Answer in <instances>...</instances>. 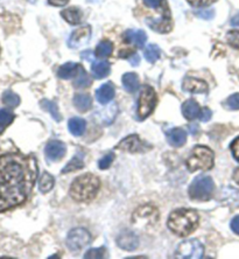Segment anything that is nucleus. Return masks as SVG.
Returning <instances> with one entry per match:
<instances>
[{"label":"nucleus","instance_id":"obj_1","mask_svg":"<svg viewBox=\"0 0 239 259\" xmlns=\"http://www.w3.org/2000/svg\"><path fill=\"white\" fill-rule=\"evenodd\" d=\"M37 166L33 158L24 159L17 154L0 157V190L33 187Z\"/></svg>","mask_w":239,"mask_h":259},{"label":"nucleus","instance_id":"obj_2","mask_svg":"<svg viewBox=\"0 0 239 259\" xmlns=\"http://www.w3.org/2000/svg\"><path fill=\"white\" fill-rule=\"evenodd\" d=\"M199 214L193 209L181 208L174 210L169 215L168 228L169 230L180 237H185L196 230L199 226Z\"/></svg>","mask_w":239,"mask_h":259},{"label":"nucleus","instance_id":"obj_3","mask_svg":"<svg viewBox=\"0 0 239 259\" xmlns=\"http://www.w3.org/2000/svg\"><path fill=\"white\" fill-rule=\"evenodd\" d=\"M100 179L93 174H83L76 178L70 186L69 195L76 202H89L97 195L100 190Z\"/></svg>","mask_w":239,"mask_h":259},{"label":"nucleus","instance_id":"obj_4","mask_svg":"<svg viewBox=\"0 0 239 259\" xmlns=\"http://www.w3.org/2000/svg\"><path fill=\"white\" fill-rule=\"evenodd\" d=\"M214 152L207 146H196L185 161L189 172L209 170L214 167Z\"/></svg>","mask_w":239,"mask_h":259},{"label":"nucleus","instance_id":"obj_5","mask_svg":"<svg viewBox=\"0 0 239 259\" xmlns=\"http://www.w3.org/2000/svg\"><path fill=\"white\" fill-rule=\"evenodd\" d=\"M215 190V184L210 177H206V175H200L192 185L189 186V196L193 200L197 201H208L211 199L214 195Z\"/></svg>","mask_w":239,"mask_h":259},{"label":"nucleus","instance_id":"obj_6","mask_svg":"<svg viewBox=\"0 0 239 259\" xmlns=\"http://www.w3.org/2000/svg\"><path fill=\"white\" fill-rule=\"evenodd\" d=\"M157 105V94L155 90L150 85H145L140 91L138 100V108H136V115L139 119L144 120L149 117Z\"/></svg>","mask_w":239,"mask_h":259},{"label":"nucleus","instance_id":"obj_7","mask_svg":"<svg viewBox=\"0 0 239 259\" xmlns=\"http://www.w3.org/2000/svg\"><path fill=\"white\" fill-rule=\"evenodd\" d=\"M28 192L29 190L26 188L0 190V212L24 203L27 199Z\"/></svg>","mask_w":239,"mask_h":259},{"label":"nucleus","instance_id":"obj_8","mask_svg":"<svg viewBox=\"0 0 239 259\" xmlns=\"http://www.w3.org/2000/svg\"><path fill=\"white\" fill-rule=\"evenodd\" d=\"M204 247L197 239H188L182 242L176 250V257L180 259H199L202 258Z\"/></svg>","mask_w":239,"mask_h":259},{"label":"nucleus","instance_id":"obj_9","mask_svg":"<svg viewBox=\"0 0 239 259\" xmlns=\"http://www.w3.org/2000/svg\"><path fill=\"white\" fill-rule=\"evenodd\" d=\"M91 241L90 232L84 228H76L67 236V246L70 251H79L85 247Z\"/></svg>","mask_w":239,"mask_h":259},{"label":"nucleus","instance_id":"obj_10","mask_svg":"<svg viewBox=\"0 0 239 259\" xmlns=\"http://www.w3.org/2000/svg\"><path fill=\"white\" fill-rule=\"evenodd\" d=\"M147 26L153 29L154 32L168 33L172 29V17H170L168 6H164L161 17L159 19H147Z\"/></svg>","mask_w":239,"mask_h":259},{"label":"nucleus","instance_id":"obj_11","mask_svg":"<svg viewBox=\"0 0 239 259\" xmlns=\"http://www.w3.org/2000/svg\"><path fill=\"white\" fill-rule=\"evenodd\" d=\"M157 221H159V211L155 209V207H152V205H144V207H140L136 209L135 212L133 214V223L139 224V223H145L147 224H155Z\"/></svg>","mask_w":239,"mask_h":259},{"label":"nucleus","instance_id":"obj_12","mask_svg":"<svg viewBox=\"0 0 239 259\" xmlns=\"http://www.w3.org/2000/svg\"><path fill=\"white\" fill-rule=\"evenodd\" d=\"M90 37L91 27L90 26H84V27L74 30L73 34H71L69 37L68 45H69V47L71 48H81L89 42Z\"/></svg>","mask_w":239,"mask_h":259},{"label":"nucleus","instance_id":"obj_13","mask_svg":"<svg viewBox=\"0 0 239 259\" xmlns=\"http://www.w3.org/2000/svg\"><path fill=\"white\" fill-rule=\"evenodd\" d=\"M66 145L60 140H52L44 148L45 157L51 161H58V160L62 159L66 155Z\"/></svg>","mask_w":239,"mask_h":259},{"label":"nucleus","instance_id":"obj_14","mask_svg":"<svg viewBox=\"0 0 239 259\" xmlns=\"http://www.w3.org/2000/svg\"><path fill=\"white\" fill-rule=\"evenodd\" d=\"M117 244L123 250L134 251L139 245V238L133 231H123L117 238Z\"/></svg>","mask_w":239,"mask_h":259},{"label":"nucleus","instance_id":"obj_15","mask_svg":"<svg viewBox=\"0 0 239 259\" xmlns=\"http://www.w3.org/2000/svg\"><path fill=\"white\" fill-rule=\"evenodd\" d=\"M182 90L190 94H204L208 91V84L202 79L195 77H185L182 83Z\"/></svg>","mask_w":239,"mask_h":259},{"label":"nucleus","instance_id":"obj_16","mask_svg":"<svg viewBox=\"0 0 239 259\" xmlns=\"http://www.w3.org/2000/svg\"><path fill=\"white\" fill-rule=\"evenodd\" d=\"M123 39L125 44H131L134 45L135 47L142 48L144 45L146 44L147 35L144 30H134V29H128L123 34Z\"/></svg>","mask_w":239,"mask_h":259},{"label":"nucleus","instance_id":"obj_17","mask_svg":"<svg viewBox=\"0 0 239 259\" xmlns=\"http://www.w3.org/2000/svg\"><path fill=\"white\" fill-rule=\"evenodd\" d=\"M167 140H168L170 146L181 147L187 142V133L180 127L172 128L167 133Z\"/></svg>","mask_w":239,"mask_h":259},{"label":"nucleus","instance_id":"obj_18","mask_svg":"<svg viewBox=\"0 0 239 259\" xmlns=\"http://www.w3.org/2000/svg\"><path fill=\"white\" fill-rule=\"evenodd\" d=\"M140 146H141V142H140L139 137L136 135H132L121 140V142L117 145V148H119V150L125 152L135 153V152H138L140 150Z\"/></svg>","mask_w":239,"mask_h":259},{"label":"nucleus","instance_id":"obj_19","mask_svg":"<svg viewBox=\"0 0 239 259\" xmlns=\"http://www.w3.org/2000/svg\"><path fill=\"white\" fill-rule=\"evenodd\" d=\"M115 87H113L112 83H105V84L101 85L100 89L96 91V98L98 103L101 104H108V103L111 102L115 97Z\"/></svg>","mask_w":239,"mask_h":259},{"label":"nucleus","instance_id":"obj_20","mask_svg":"<svg viewBox=\"0 0 239 259\" xmlns=\"http://www.w3.org/2000/svg\"><path fill=\"white\" fill-rule=\"evenodd\" d=\"M81 69H82L81 64L75 63V62H68L59 68L58 76L62 79H70L73 77H76Z\"/></svg>","mask_w":239,"mask_h":259},{"label":"nucleus","instance_id":"obj_21","mask_svg":"<svg viewBox=\"0 0 239 259\" xmlns=\"http://www.w3.org/2000/svg\"><path fill=\"white\" fill-rule=\"evenodd\" d=\"M201 109L199 103H197L195 100H188L183 103L182 105V113L185 119L188 120H194L195 118L200 116Z\"/></svg>","mask_w":239,"mask_h":259},{"label":"nucleus","instance_id":"obj_22","mask_svg":"<svg viewBox=\"0 0 239 259\" xmlns=\"http://www.w3.org/2000/svg\"><path fill=\"white\" fill-rule=\"evenodd\" d=\"M110 69H111V67H110V63L108 61H97V62H94L92 64V67H91V72H92V76L94 78L97 79H101V78H105L106 76L110 74Z\"/></svg>","mask_w":239,"mask_h":259},{"label":"nucleus","instance_id":"obj_23","mask_svg":"<svg viewBox=\"0 0 239 259\" xmlns=\"http://www.w3.org/2000/svg\"><path fill=\"white\" fill-rule=\"evenodd\" d=\"M121 82H123L124 89L127 93H135L139 89V77L135 72H126V74H124Z\"/></svg>","mask_w":239,"mask_h":259},{"label":"nucleus","instance_id":"obj_24","mask_svg":"<svg viewBox=\"0 0 239 259\" xmlns=\"http://www.w3.org/2000/svg\"><path fill=\"white\" fill-rule=\"evenodd\" d=\"M61 15H62L64 20L70 25L81 24L82 17H83L81 10L77 9V7H69V9L64 10L63 12L61 13Z\"/></svg>","mask_w":239,"mask_h":259},{"label":"nucleus","instance_id":"obj_25","mask_svg":"<svg viewBox=\"0 0 239 259\" xmlns=\"http://www.w3.org/2000/svg\"><path fill=\"white\" fill-rule=\"evenodd\" d=\"M75 108L81 112H86L92 106V100L88 94H77L74 97Z\"/></svg>","mask_w":239,"mask_h":259},{"label":"nucleus","instance_id":"obj_26","mask_svg":"<svg viewBox=\"0 0 239 259\" xmlns=\"http://www.w3.org/2000/svg\"><path fill=\"white\" fill-rule=\"evenodd\" d=\"M68 128H69L71 135L79 137L85 132L86 123L84 119H82V118L74 117V118H71L69 121H68Z\"/></svg>","mask_w":239,"mask_h":259},{"label":"nucleus","instance_id":"obj_27","mask_svg":"<svg viewBox=\"0 0 239 259\" xmlns=\"http://www.w3.org/2000/svg\"><path fill=\"white\" fill-rule=\"evenodd\" d=\"M40 105H41V109H43L44 111L51 113L52 117L54 118L56 121L62 120V116H61V113L59 111V108H58V105H56V103L52 102V101H48V100H43V101L40 102Z\"/></svg>","mask_w":239,"mask_h":259},{"label":"nucleus","instance_id":"obj_28","mask_svg":"<svg viewBox=\"0 0 239 259\" xmlns=\"http://www.w3.org/2000/svg\"><path fill=\"white\" fill-rule=\"evenodd\" d=\"M112 51H113V45L111 41L103 40L102 42L98 44L94 54H96L97 58L104 59V58H108V56L111 55Z\"/></svg>","mask_w":239,"mask_h":259},{"label":"nucleus","instance_id":"obj_29","mask_svg":"<svg viewBox=\"0 0 239 259\" xmlns=\"http://www.w3.org/2000/svg\"><path fill=\"white\" fill-rule=\"evenodd\" d=\"M54 184H55L54 178H53L49 173H43L42 177H41V179H40V181H39L40 192L43 193V194L51 192V190L54 188Z\"/></svg>","mask_w":239,"mask_h":259},{"label":"nucleus","instance_id":"obj_30","mask_svg":"<svg viewBox=\"0 0 239 259\" xmlns=\"http://www.w3.org/2000/svg\"><path fill=\"white\" fill-rule=\"evenodd\" d=\"M14 113L7 109L0 110V135L14 120Z\"/></svg>","mask_w":239,"mask_h":259},{"label":"nucleus","instance_id":"obj_31","mask_svg":"<svg viewBox=\"0 0 239 259\" xmlns=\"http://www.w3.org/2000/svg\"><path fill=\"white\" fill-rule=\"evenodd\" d=\"M144 55H145V59L149 61L150 63H154L160 59L161 51L157 45H150L149 47L145 49V52H144Z\"/></svg>","mask_w":239,"mask_h":259},{"label":"nucleus","instance_id":"obj_32","mask_svg":"<svg viewBox=\"0 0 239 259\" xmlns=\"http://www.w3.org/2000/svg\"><path fill=\"white\" fill-rule=\"evenodd\" d=\"M84 167V162H83V158L81 155H76L73 159L68 162V165L64 167L62 169V173H70V172H75V170H78Z\"/></svg>","mask_w":239,"mask_h":259},{"label":"nucleus","instance_id":"obj_33","mask_svg":"<svg viewBox=\"0 0 239 259\" xmlns=\"http://www.w3.org/2000/svg\"><path fill=\"white\" fill-rule=\"evenodd\" d=\"M91 83H92V81H91L89 75L86 74V71L82 68V69L79 70L78 75L76 76L74 81V87L77 88V89H79V88H88L91 85Z\"/></svg>","mask_w":239,"mask_h":259},{"label":"nucleus","instance_id":"obj_34","mask_svg":"<svg viewBox=\"0 0 239 259\" xmlns=\"http://www.w3.org/2000/svg\"><path fill=\"white\" fill-rule=\"evenodd\" d=\"M3 103L9 108H17L20 104V97L17 94H14L13 91L7 90L3 95Z\"/></svg>","mask_w":239,"mask_h":259},{"label":"nucleus","instance_id":"obj_35","mask_svg":"<svg viewBox=\"0 0 239 259\" xmlns=\"http://www.w3.org/2000/svg\"><path fill=\"white\" fill-rule=\"evenodd\" d=\"M226 40L231 47L239 51V30H230L226 34Z\"/></svg>","mask_w":239,"mask_h":259},{"label":"nucleus","instance_id":"obj_36","mask_svg":"<svg viewBox=\"0 0 239 259\" xmlns=\"http://www.w3.org/2000/svg\"><path fill=\"white\" fill-rule=\"evenodd\" d=\"M225 105L230 110H239V94H233L227 98Z\"/></svg>","mask_w":239,"mask_h":259},{"label":"nucleus","instance_id":"obj_37","mask_svg":"<svg viewBox=\"0 0 239 259\" xmlns=\"http://www.w3.org/2000/svg\"><path fill=\"white\" fill-rule=\"evenodd\" d=\"M113 159H115V154L113 153L106 154L104 158H102L100 161H98V167H100L101 169H108L109 167L112 165Z\"/></svg>","mask_w":239,"mask_h":259},{"label":"nucleus","instance_id":"obj_38","mask_svg":"<svg viewBox=\"0 0 239 259\" xmlns=\"http://www.w3.org/2000/svg\"><path fill=\"white\" fill-rule=\"evenodd\" d=\"M105 254V249H91L88 252L85 253L84 258L85 259H90V258H103Z\"/></svg>","mask_w":239,"mask_h":259},{"label":"nucleus","instance_id":"obj_39","mask_svg":"<svg viewBox=\"0 0 239 259\" xmlns=\"http://www.w3.org/2000/svg\"><path fill=\"white\" fill-rule=\"evenodd\" d=\"M187 2L193 7H207L217 2V0H187Z\"/></svg>","mask_w":239,"mask_h":259},{"label":"nucleus","instance_id":"obj_40","mask_svg":"<svg viewBox=\"0 0 239 259\" xmlns=\"http://www.w3.org/2000/svg\"><path fill=\"white\" fill-rule=\"evenodd\" d=\"M195 14H196V17L204 19V20H211V19L215 17V11L214 10L197 11V12H195Z\"/></svg>","mask_w":239,"mask_h":259},{"label":"nucleus","instance_id":"obj_41","mask_svg":"<svg viewBox=\"0 0 239 259\" xmlns=\"http://www.w3.org/2000/svg\"><path fill=\"white\" fill-rule=\"evenodd\" d=\"M199 117L201 121H204V123H206V121H209L212 117L211 110L209 108H204L203 110H201Z\"/></svg>","mask_w":239,"mask_h":259},{"label":"nucleus","instance_id":"obj_42","mask_svg":"<svg viewBox=\"0 0 239 259\" xmlns=\"http://www.w3.org/2000/svg\"><path fill=\"white\" fill-rule=\"evenodd\" d=\"M165 0H144V4L150 9H158L161 5H164Z\"/></svg>","mask_w":239,"mask_h":259},{"label":"nucleus","instance_id":"obj_43","mask_svg":"<svg viewBox=\"0 0 239 259\" xmlns=\"http://www.w3.org/2000/svg\"><path fill=\"white\" fill-rule=\"evenodd\" d=\"M231 151H232V154L234 159L239 161V137L233 140V143L231 144Z\"/></svg>","mask_w":239,"mask_h":259},{"label":"nucleus","instance_id":"obj_44","mask_svg":"<svg viewBox=\"0 0 239 259\" xmlns=\"http://www.w3.org/2000/svg\"><path fill=\"white\" fill-rule=\"evenodd\" d=\"M231 229L234 232L236 235H239V215L234 217L231 222Z\"/></svg>","mask_w":239,"mask_h":259},{"label":"nucleus","instance_id":"obj_45","mask_svg":"<svg viewBox=\"0 0 239 259\" xmlns=\"http://www.w3.org/2000/svg\"><path fill=\"white\" fill-rule=\"evenodd\" d=\"M128 61H130V63L132 64V66H139L140 64V56L138 54H135V53H133V54L128 56Z\"/></svg>","mask_w":239,"mask_h":259},{"label":"nucleus","instance_id":"obj_46","mask_svg":"<svg viewBox=\"0 0 239 259\" xmlns=\"http://www.w3.org/2000/svg\"><path fill=\"white\" fill-rule=\"evenodd\" d=\"M48 3L51 4V5H53V6L61 7V6L67 5V4L69 3V0H48Z\"/></svg>","mask_w":239,"mask_h":259},{"label":"nucleus","instance_id":"obj_47","mask_svg":"<svg viewBox=\"0 0 239 259\" xmlns=\"http://www.w3.org/2000/svg\"><path fill=\"white\" fill-rule=\"evenodd\" d=\"M231 25L234 26V27H239V13L231 19Z\"/></svg>","mask_w":239,"mask_h":259},{"label":"nucleus","instance_id":"obj_48","mask_svg":"<svg viewBox=\"0 0 239 259\" xmlns=\"http://www.w3.org/2000/svg\"><path fill=\"white\" fill-rule=\"evenodd\" d=\"M233 180L237 182V184L239 185V167L238 168H236V170H234L233 173Z\"/></svg>","mask_w":239,"mask_h":259}]
</instances>
